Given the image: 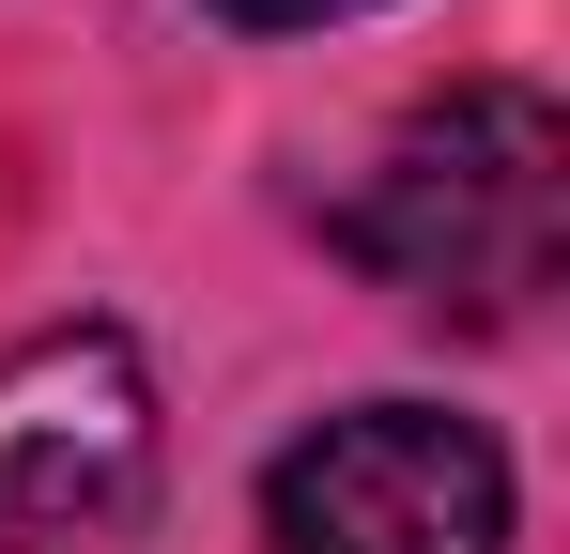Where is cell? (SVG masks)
Wrapping results in <instances>:
<instances>
[{
	"instance_id": "6da1fadb",
	"label": "cell",
	"mask_w": 570,
	"mask_h": 554,
	"mask_svg": "<svg viewBox=\"0 0 570 554\" xmlns=\"http://www.w3.org/2000/svg\"><path fill=\"white\" fill-rule=\"evenodd\" d=\"M340 247L432 324H524L570 263V123L540 78H448L371 185L340 200Z\"/></svg>"
},
{
	"instance_id": "7a4b0ae2",
	"label": "cell",
	"mask_w": 570,
	"mask_h": 554,
	"mask_svg": "<svg viewBox=\"0 0 570 554\" xmlns=\"http://www.w3.org/2000/svg\"><path fill=\"white\" fill-rule=\"evenodd\" d=\"M278 554H509V447L448 400H355L263 462Z\"/></svg>"
},
{
	"instance_id": "3957f363",
	"label": "cell",
	"mask_w": 570,
	"mask_h": 554,
	"mask_svg": "<svg viewBox=\"0 0 570 554\" xmlns=\"http://www.w3.org/2000/svg\"><path fill=\"white\" fill-rule=\"evenodd\" d=\"M155 477V369L124 324H47L0 355V554L78 540Z\"/></svg>"
},
{
	"instance_id": "277c9868",
	"label": "cell",
	"mask_w": 570,
	"mask_h": 554,
	"mask_svg": "<svg viewBox=\"0 0 570 554\" xmlns=\"http://www.w3.org/2000/svg\"><path fill=\"white\" fill-rule=\"evenodd\" d=\"M216 16H247V31H324V16H371V0H216Z\"/></svg>"
}]
</instances>
